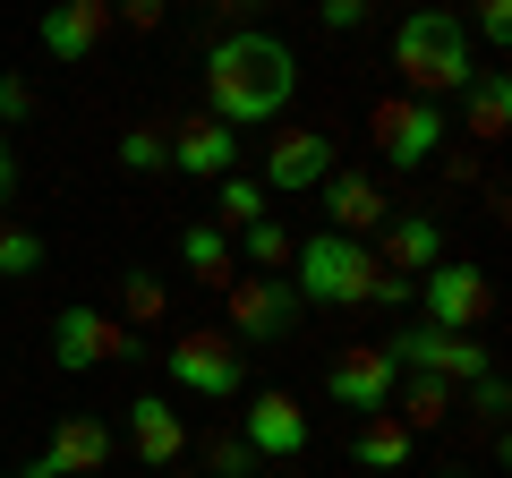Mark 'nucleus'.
Segmentation results:
<instances>
[{"label":"nucleus","instance_id":"f257e3e1","mask_svg":"<svg viewBox=\"0 0 512 478\" xmlns=\"http://www.w3.org/2000/svg\"><path fill=\"white\" fill-rule=\"evenodd\" d=\"M299 94V52L282 35H265V26H231V35H214V52H205V103H214L222 129H265V120H282Z\"/></svg>","mask_w":512,"mask_h":478},{"label":"nucleus","instance_id":"f03ea898","mask_svg":"<svg viewBox=\"0 0 512 478\" xmlns=\"http://www.w3.org/2000/svg\"><path fill=\"white\" fill-rule=\"evenodd\" d=\"M393 69L410 77V94H427V103H444V94H461L478 77V43L470 26H461V9H410L402 26H393Z\"/></svg>","mask_w":512,"mask_h":478},{"label":"nucleus","instance_id":"7ed1b4c3","mask_svg":"<svg viewBox=\"0 0 512 478\" xmlns=\"http://www.w3.org/2000/svg\"><path fill=\"white\" fill-rule=\"evenodd\" d=\"M376 248L350 231H308L291 248V291L299 308H367V291H376Z\"/></svg>","mask_w":512,"mask_h":478},{"label":"nucleus","instance_id":"20e7f679","mask_svg":"<svg viewBox=\"0 0 512 478\" xmlns=\"http://www.w3.org/2000/svg\"><path fill=\"white\" fill-rule=\"evenodd\" d=\"M367 137H376V154L393 171H427V163H444L453 120H444V103H427V94H384V103L367 111Z\"/></svg>","mask_w":512,"mask_h":478},{"label":"nucleus","instance_id":"39448f33","mask_svg":"<svg viewBox=\"0 0 512 478\" xmlns=\"http://www.w3.org/2000/svg\"><path fill=\"white\" fill-rule=\"evenodd\" d=\"M163 376L180 393H197V402H239V393H248V359H239V342L214 333V325L180 333V342L163 350Z\"/></svg>","mask_w":512,"mask_h":478},{"label":"nucleus","instance_id":"423d86ee","mask_svg":"<svg viewBox=\"0 0 512 478\" xmlns=\"http://www.w3.org/2000/svg\"><path fill=\"white\" fill-rule=\"evenodd\" d=\"M410 299L427 308V325H444V333H478L487 325V308H495V282H487V265H470V257H436L419 282H410Z\"/></svg>","mask_w":512,"mask_h":478},{"label":"nucleus","instance_id":"0eeeda50","mask_svg":"<svg viewBox=\"0 0 512 478\" xmlns=\"http://www.w3.org/2000/svg\"><path fill=\"white\" fill-rule=\"evenodd\" d=\"M384 359H393L402 376H444V385H470V376L495 368V350H487V342H470V333H444V325H410V333H393V342H384Z\"/></svg>","mask_w":512,"mask_h":478},{"label":"nucleus","instance_id":"6e6552de","mask_svg":"<svg viewBox=\"0 0 512 478\" xmlns=\"http://www.w3.org/2000/svg\"><path fill=\"white\" fill-rule=\"evenodd\" d=\"M137 333L120 325V316H103V308H60L52 316V368H69V376H86V368H120V359H137Z\"/></svg>","mask_w":512,"mask_h":478},{"label":"nucleus","instance_id":"1a4fd4ad","mask_svg":"<svg viewBox=\"0 0 512 478\" xmlns=\"http://www.w3.org/2000/svg\"><path fill=\"white\" fill-rule=\"evenodd\" d=\"M111 453H120V427L94 419V410H69V419L52 427V444H43L35 461H18V470L26 478H94V470H111Z\"/></svg>","mask_w":512,"mask_h":478},{"label":"nucleus","instance_id":"9d476101","mask_svg":"<svg viewBox=\"0 0 512 478\" xmlns=\"http://www.w3.org/2000/svg\"><path fill=\"white\" fill-rule=\"evenodd\" d=\"M35 35H43V52H52L60 69H77V60H94L111 35H120V18H111V0H52Z\"/></svg>","mask_w":512,"mask_h":478},{"label":"nucleus","instance_id":"9b49d317","mask_svg":"<svg viewBox=\"0 0 512 478\" xmlns=\"http://www.w3.org/2000/svg\"><path fill=\"white\" fill-rule=\"evenodd\" d=\"M231 342H282L299 325V291L282 274H256V282H231Z\"/></svg>","mask_w":512,"mask_h":478},{"label":"nucleus","instance_id":"f8f14e48","mask_svg":"<svg viewBox=\"0 0 512 478\" xmlns=\"http://www.w3.org/2000/svg\"><path fill=\"white\" fill-rule=\"evenodd\" d=\"M239 436H248L256 461H299V453H308V410H299L282 385H265L248 402V419H239Z\"/></svg>","mask_w":512,"mask_h":478},{"label":"nucleus","instance_id":"ddd939ff","mask_svg":"<svg viewBox=\"0 0 512 478\" xmlns=\"http://www.w3.org/2000/svg\"><path fill=\"white\" fill-rule=\"evenodd\" d=\"M393 385H402V368L384 359V342H359V350H342L325 368V393L342 410H393Z\"/></svg>","mask_w":512,"mask_h":478},{"label":"nucleus","instance_id":"4468645a","mask_svg":"<svg viewBox=\"0 0 512 478\" xmlns=\"http://www.w3.org/2000/svg\"><path fill=\"white\" fill-rule=\"evenodd\" d=\"M316 197H325V231L367 239V231H384V222H393V205H384V188L367 180V171H325V180H316Z\"/></svg>","mask_w":512,"mask_h":478},{"label":"nucleus","instance_id":"2eb2a0df","mask_svg":"<svg viewBox=\"0 0 512 478\" xmlns=\"http://www.w3.org/2000/svg\"><path fill=\"white\" fill-rule=\"evenodd\" d=\"M325 171H333V137L325 129H282L274 146H265V188H282V197H308Z\"/></svg>","mask_w":512,"mask_h":478},{"label":"nucleus","instance_id":"dca6fc26","mask_svg":"<svg viewBox=\"0 0 512 478\" xmlns=\"http://www.w3.org/2000/svg\"><path fill=\"white\" fill-rule=\"evenodd\" d=\"M128 453L146 461V470H171L188 453V419L171 410V393H137L128 402Z\"/></svg>","mask_w":512,"mask_h":478},{"label":"nucleus","instance_id":"f3484780","mask_svg":"<svg viewBox=\"0 0 512 478\" xmlns=\"http://www.w3.org/2000/svg\"><path fill=\"white\" fill-rule=\"evenodd\" d=\"M231 163H239V129H222L214 111H205V120H188L180 137H163V171H188V180H222Z\"/></svg>","mask_w":512,"mask_h":478},{"label":"nucleus","instance_id":"a211bd4d","mask_svg":"<svg viewBox=\"0 0 512 478\" xmlns=\"http://www.w3.org/2000/svg\"><path fill=\"white\" fill-rule=\"evenodd\" d=\"M436 257H444V222L436 214H393L376 231V265H384V274H402V282H419Z\"/></svg>","mask_w":512,"mask_h":478},{"label":"nucleus","instance_id":"6ab92c4d","mask_svg":"<svg viewBox=\"0 0 512 478\" xmlns=\"http://www.w3.org/2000/svg\"><path fill=\"white\" fill-rule=\"evenodd\" d=\"M350 453H359V470H410V453H419V436H410L393 410H367V427L350 436Z\"/></svg>","mask_w":512,"mask_h":478},{"label":"nucleus","instance_id":"aec40b11","mask_svg":"<svg viewBox=\"0 0 512 478\" xmlns=\"http://www.w3.org/2000/svg\"><path fill=\"white\" fill-rule=\"evenodd\" d=\"M180 265H188V282H205V291H231V231H214V222H188L180 231Z\"/></svg>","mask_w":512,"mask_h":478},{"label":"nucleus","instance_id":"412c9836","mask_svg":"<svg viewBox=\"0 0 512 478\" xmlns=\"http://www.w3.org/2000/svg\"><path fill=\"white\" fill-rule=\"evenodd\" d=\"M504 120H512V77L504 69H478L470 86H461V129H470V137H504Z\"/></svg>","mask_w":512,"mask_h":478},{"label":"nucleus","instance_id":"4be33fe9","mask_svg":"<svg viewBox=\"0 0 512 478\" xmlns=\"http://www.w3.org/2000/svg\"><path fill=\"white\" fill-rule=\"evenodd\" d=\"M393 402H402V427L419 436V427H444V419L461 410V385H444V376H402Z\"/></svg>","mask_w":512,"mask_h":478},{"label":"nucleus","instance_id":"5701e85b","mask_svg":"<svg viewBox=\"0 0 512 478\" xmlns=\"http://www.w3.org/2000/svg\"><path fill=\"white\" fill-rule=\"evenodd\" d=\"M291 248H299V239H291V231H282V222H274V214H256V222H248V231H239V257H248V265H256V274H291Z\"/></svg>","mask_w":512,"mask_h":478},{"label":"nucleus","instance_id":"b1692460","mask_svg":"<svg viewBox=\"0 0 512 478\" xmlns=\"http://www.w3.org/2000/svg\"><path fill=\"white\" fill-rule=\"evenodd\" d=\"M120 308H128V316H120L128 333H137V325H154V316H163V282H154L146 265H128V274H120Z\"/></svg>","mask_w":512,"mask_h":478},{"label":"nucleus","instance_id":"393cba45","mask_svg":"<svg viewBox=\"0 0 512 478\" xmlns=\"http://www.w3.org/2000/svg\"><path fill=\"white\" fill-rule=\"evenodd\" d=\"M256 214H265V197H256V180H239V171H222V214H214V231H248Z\"/></svg>","mask_w":512,"mask_h":478},{"label":"nucleus","instance_id":"a878e982","mask_svg":"<svg viewBox=\"0 0 512 478\" xmlns=\"http://www.w3.org/2000/svg\"><path fill=\"white\" fill-rule=\"evenodd\" d=\"M35 265H43V231L0 222V282H9V274H35Z\"/></svg>","mask_w":512,"mask_h":478},{"label":"nucleus","instance_id":"bb28decb","mask_svg":"<svg viewBox=\"0 0 512 478\" xmlns=\"http://www.w3.org/2000/svg\"><path fill=\"white\" fill-rule=\"evenodd\" d=\"M461 402H470V419H487V427H504V410H512V393H504V376H470V385H461Z\"/></svg>","mask_w":512,"mask_h":478},{"label":"nucleus","instance_id":"cd10ccee","mask_svg":"<svg viewBox=\"0 0 512 478\" xmlns=\"http://www.w3.org/2000/svg\"><path fill=\"white\" fill-rule=\"evenodd\" d=\"M205 470H214V478H256L248 436H214V444H205Z\"/></svg>","mask_w":512,"mask_h":478},{"label":"nucleus","instance_id":"c85d7f7f","mask_svg":"<svg viewBox=\"0 0 512 478\" xmlns=\"http://www.w3.org/2000/svg\"><path fill=\"white\" fill-rule=\"evenodd\" d=\"M120 163L128 171H163V129H128L120 137Z\"/></svg>","mask_w":512,"mask_h":478},{"label":"nucleus","instance_id":"c756f323","mask_svg":"<svg viewBox=\"0 0 512 478\" xmlns=\"http://www.w3.org/2000/svg\"><path fill=\"white\" fill-rule=\"evenodd\" d=\"M111 18H120L128 35H154V26L171 18V0H111Z\"/></svg>","mask_w":512,"mask_h":478},{"label":"nucleus","instance_id":"7c9ffc66","mask_svg":"<svg viewBox=\"0 0 512 478\" xmlns=\"http://www.w3.org/2000/svg\"><path fill=\"white\" fill-rule=\"evenodd\" d=\"M18 120H35V86L26 77H0V129H18Z\"/></svg>","mask_w":512,"mask_h":478},{"label":"nucleus","instance_id":"2f4dec72","mask_svg":"<svg viewBox=\"0 0 512 478\" xmlns=\"http://www.w3.org/2000/svg\"><path fill=\"white\" fill-rule=\"evenodd\" d=\"M367 9H376V0H316V18H325L333 35H359V26H367Z\"/></svg>","mask_w":512,"mask_h":478},{"label":"nucleus","instance_id":"473e14b6","mask_svg":"<svg viewBox=\"0 0 512 478\" xmlns=\"http://www.w3.org/2000/svg\"><path fill=\"white\" fill-rule=\"evenodd\" d=\"M470 18H478V35H487V43H512V0H478Z\"/></svg>","mask_w":512,"mask_h":478},{"label":"nucleus","instance_id":"72a5a7b5","mask_svg":"<svg viewBox=\"0 0 512 478\" xmlns=\"http://www.w3.org/2000/svg\"><path fill=\"white\" fill-rule=\"evenodd\" d=\"M18 197V154H9V129H0V205Z\"/></svg>","mask_w":512,"mask_h":478},{"label":"nucleus","instance_id":"f704fd0d","mask_svg":"<svg viewBox=\"0 0 512 478\" xmlns=\"http://www.w3.org/2000/svg\"><path fill=\"white\" fill-rule=\"evenodd\" d=\"M205 9H214V18H231V26H239V18H248V9H256V0H205Z\"/></svg>","mask_w":512,"mask_h":478},{"label":"nucleus","instance_id":"c9c22d12","mask_svg":"<svg viewBox=\"0 0 512 478\" xmlns=\"http://www.w3.org/2000/svg\"><path fill=\"white\" fill-rule=\"evenodd\" d=\"M0 478H26V470H0Z\"/></svg>","mask_w":512,"mask_h":478},{"label":"nucleus","instance_id":"e433bc0d","mask_svg":"<svg viewBox=\"0 0 512 478\" xmlns=\"http://www.w3.org/2000/svg\"><path fill=\"white\" fill-rule=\"evenodd\" d=\"M444 478H461V470H444Z\"/></svg>","mask_w":512,"mask_h":478}]
</instances>
